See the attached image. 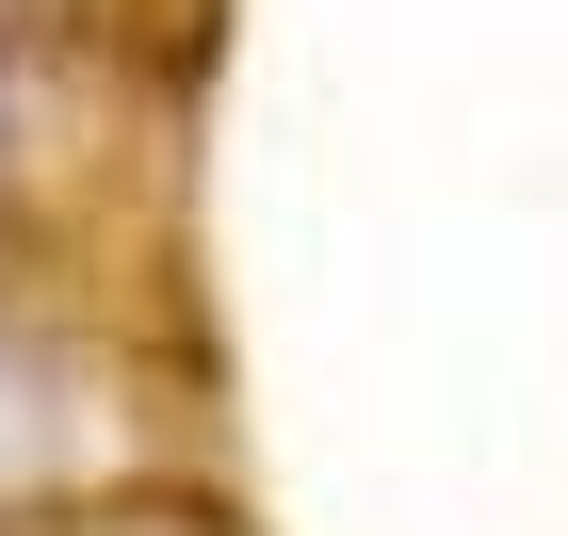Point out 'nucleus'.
Listing matches in <instances>:
<instances>
[{
    "mask_svg": "<svg viewBox=\"0 0 568 536\" xmlns=\"http://www.w3.org/2000/svg\"><path fill=\"white\" fill-rule=\"evenodd\" d=\"M49 439H65V391H49L33 357H0V488H17V472H33Z\"/></svg>",
    "mask_w": 568,
    "mask_h": 536,
    "instance_id": "nucleus-1",
    "label": "nucleus"
}]
</instances>
